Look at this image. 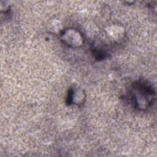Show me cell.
Here are the masks:
<instances>
[{"label": "cell", "mask_w": 157, "mask_h": 157, "mask_svg": "<svg viewBox=\"0 0 157 157\" xmlns=\"http://www.w3.org/2000/svg\"><path fill=\"white\" fill-rule=\"evenodd\" d=\"M73 101L76 104H80L84 99V94L80 90H77L72 96Z\"/></svg>", "instance_id": "2"}, {"label": "cell", "mask_w": 157, "mask_h": 157, "mask_svg": "<svg viewBox=\"0 0 157 157\" xmlns=\"http://www.w3.org/2000/svg\"><path fill=\"white\" fill-rule=\"evenodd\" d=\"M62 38L66 44L73 47H79L83 43L81 34L72 29L66 30L62 36Z\"/></svg>", "instance_id": "1"}]
</instances>
